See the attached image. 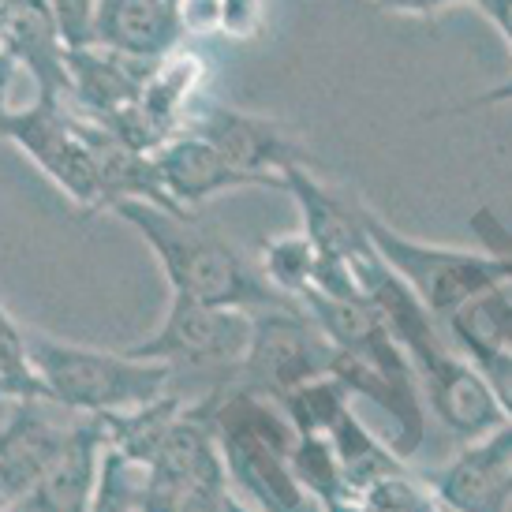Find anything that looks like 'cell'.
I'll list each match as a JSON object with an SVG mask.
<instances>
[{"mask_svg":"<svg viewBox=\"0 0 512 512\" xmlns=\"http://www.w3.org/2000/svg\"><path fill=\"white\" fill-rule=\"evenodd\" d=\"M232 486H228L225 464L199 475H180V479H154L146 475L143 512H228L232 509Z\"/></svg>","mask_w":512,"mask_h":512,"instance_id":"15","label":"cell"},{"mask_svg":"<svg viewBox=\"0 0 512 512\" xmlns=\"http://www.w3.org/2000/svg\"><path fill=\"white\" fill-rule=\"evenodd\" d=\"M266 4L270 0H221V23L217 30L236 38V42H251L266 27Z\"/></svg>","mask_w":512,"mask_h":512,"instance_id":"23","label":"cell"},{"mask_svg":"<svg viewBox=\"0 0 512 512\" xmlns=\"http://www.w3.org/2000/svg\"><path fill=\"white\" fill-rule=\"evenodd\" d=\"M0 509H8V498H4V494H0Z\"/></svg>","mask_w":512,"mask_h":512,"instance_id":"33","label":"cell"},{"mask_svg":"<svg viewBox=\"0 0 512 512\" xmlns=\"http://www.w3.org/2000/svg\"><path fill=\"white\" fill-rule=\"evenodd\" d=\"M157 180L165 187V195L176 210H199L202 202L217 199L225 191H240V187H270V191H285V180H270V176H255L243 172L228 161L221 150L206 143L195 131H176L172 139L154 150Z\"/></svg>","mask_w":512,"mask_h":512,"instance_id":"8","label":"cell"},{"mask_svg":"<svg viewBox=\"0 0 512 512\" xmlns=\"http://www.w3.org/2000/svg\"><path fill=\"white\" fill-rule=\"evenodd\" d=\"M228 512H255V509H247L243 501H232V509H228Z\"/></svg>","mask_w":512,"mask_h":512,"instance_id":"30","label":"cell"},{"mask_svg":"<svg viewBox=\"0 0 512 512\" xmlns=\"http://www.w3.org/2000/svg\"><path fill=\"white\" fill-rule=\"evenodd\" d=\"M180 12L165 0H101L98 4V49L116 57L157 64L184 42Z\"/></svg>","mask_w":512,"mask_h":512,"instance_id":"14","label":"cell"},{"mask_svg":"<svg viewBox=\"0 0 512 512\" xmlns=\"http://www.w3.org/2000/svg\"><path fill=\"white\" fill-rule=\"evenodd\" d=\"M505 105H512V75L494 86H486V90H479V94H471V98L456 101V105H445V109H438V113L430 116H468V113H483V109H505Z\"/></svg>","mask_w":512,"mask_h":512,"instance_id":"24","label":"cell"},{"mask_svg":"<svg viewBox=\"0 0 512 512\" xmlns=\"http://www.w3.org/2000/svg\"><path fill=\"white\" fill-rule=\"evenodd\" d=\"M258 270L266 273L277 292H285L299 303V296L314 285V273H318V251L314 243L303 236V228L292 236H273L262 243L258 251Z\"/></svg>","mask_w":512,"mask_h":512,"instance_id":"17","label":"cell"},{"mask_svg":"<svg viewBox=\"0 0 512 512\" xmlns=\"http://www.w3.org/2000/svg\"><path fill=\"white\" fill-rule=\"evenodd\" d=\"M285 191L296 199L299 214H303V236L314 243L318 258L326 262H356L367 255V206L356 199H344L341 191L322 184L311 169H288Z\"/></svg>","mask_w":512,"mask_h":512,"instance_id":"11","label":"cell"},{"mask_svg":"<svg viewBox=\"0 0 512 512\" xmlns=\"http://www.w3.org/2000/svg\"><path fill=\"white\" fill-rule=\"evenodd\" d=\"M468 359L483 374L486 389L498 400L505 423H512V348H490V352H475Z\"/></svg>","mask_w":512,"mask_h":512,"instance_id":"22","label":"cell"},{"mask_svg":"<svg viewBox=\"0 0 512 512\" xmlns=\"http://www.w3.org/2000/svg\"><path fill=\"white\" fill-rule=\"evenodd\" d=\"M180 23H184V34H214L221 23V0H184Z\"/></svg>","mask_w":512,"mask_h":512,"instance_id":"25","label":"cell"},{"mask_svg":"<svg viewBox=\"0 0 512 512\" xmlns=\"http://www.w3.org/2000/svg\"><path fill=\"white\" fill-rule=\"evenodd\" d=\"M341 348L329 341V333L303 307H270L255 311V333L236 382L285 400L303 385L337 378Z\"/></svg>","mask_w":512,"mask_h":512,"instance_id":"5","label":"cell"},{"mask_svg":"<svg viewBox=\"0 0 512 512\" xmlns=\"http://www.w3.org/2000/svg\"><path fill=\"white\" fill-rule=\"evenodd\" d=\"M180 131H195L214 150H221L236 169L270 176V180H285L288 169L314 165L307 143L288 124L225 105V101H202V105L191 101Z\"/></svg>","mask_w":512,"mask_h":512,"instance_id":"7","label":"cell"},{"mask_svg":"<svg viewBox=\"0 0 512 512\" xmlns=\"http://www.w3.org/2000/svg\"><path fill=\"white\" fill-rule=\"evenodd\" d=\"M113 214L154 251L157 266L172 285V296L251 314L270 307H299L296 299L266 281L258 262L243 255L221 228L191 210H169L135 199L116 202Z\"/></svg>","mask_w":512,"mask_h":512,"instance_id":"1","label":"cell"},{"mask_svg":"<svg viewBox=\"0 0 512 512\" xmlns=\"http://www.w3.org/2000/svg\"><path fill=\"white\" fill-rule=\"evenodd\" d=\"M363 498L378 512H445L441 501L434 498L427 479H419L415 471H397L382 479L378 486H370Z\"/></svg>","mask_w":512,"mask_h":512,"instance_id":"20","label":"cell"},{"mask_svg":"<svg viewBox=\"0 0 512 512\" xmlns=\"http://www.w3.org/2000/svg\"><path fill=\"white\" fill-rule=\"evenodd\" d=\"M15 57L12 53H0V116L8 113V90H12V75H15Z\"/></svg>","mask_w":512,"mask_h":512,"instance_id":"28","label":"cell"},{"mask_svg":"<svg viewBox=\"0 0 512 512\" xmlns=\"http://www.w3.org/2000/svg\"><path fill=\"white\" fill-rule=\"evenodd\" d=\"M0 53H4V12H0Z\"/></svg>","mask_w":512,"mask_h":512,"instance_id":"31","label":"cell"},{"mask_svg":"<svg viewBox=\"0 0 512 512\" xmlns=\"http://www.w3.org/2000/svg\"><path fill=\"white\" fill-rule=\"evenodd\" d=\"M445 512H509L512 505V423L464 449L427 475Z\"/></svg>","mask_w":512,"mask_h":512,"instance_id":"9","label":"cell"},{"mask_svg":"<svg viewBox=\"0 0 512 512\" xmlns=\"http://www.w3.org/2000/svg\"><path fill=\"white\" fill-rule=\"evenodd\" d=\"M453 4H464V0H374L378 12L408 15V19H438V15L449 12Z\"/></svg>","mask_w":512,"mask_h":512,"instance_id":"26","label":"cell"},{"mask_svg":"<svg viewBox=\"0 0 512 512\" xmlns=\"http://www.w3.org/2000/svg\"><path fill=\"white\" fill-rule=\"evenodd\" d=\"M0 512H19V509H15V505H8V509H0Z\"/></svg>","mask_w":512,"mask_h":512,"instance_id":"34","label":"cell"},{"mask_svg":"<svg viewBox=\"0 0 512 512\" xmlns=\"http://www.w3.org/2000/svg\"><path fill=\"white\" fill-rule=\"evenodd\" d=\"M12 412L0 423V494L8 505L27 494L42 479V471L60 456L75 430L57 415L53 400H8Z\"/></svg>","mask_w":512,"mask_h":512,"instance_id":"10","label":"cell"},{"mask_svg":"<svg viewBox=\"0 0 512 512\" xmlns=\"http://www.w3.org/2000/svg\"><path fill=\"white\" fill-rule=\"evenodd\" d=\"M27 352L49 400L72 415L135 412L172 393L169 363L135 359L124 348H86L27 329Z\"/></svg>","mask_w":512,"mask_h":512,"instance_id":"2","label":"cell"},{"mask_svg":"<svg viewBox=\"0 0 512 512\" xmlns=\"http://www.w3.org/2000/svg\"><path fill=\"white\" fill-rule=\"evenodd\" d=\"M475 12H483V19L501 34V42L509 45L512 53V0H464Z\"/></svg>","mask_w":512,"mask_h":512,"instance_id":"27","label":"cell"},{"mask_svg":"<svg viewBox=\"0 0 512 512\" xmlns=\"http://www.w3.org/2000/svg\"><path fill=\"white\" fill-rule=\"evenodd\" d=\"M0 12L4 53H12L15 64L30 68V75L38 79V98L64 101V94H72V75L49 0H0Z\"/></svg>","mask_w":512,"mask_h":512,"instance_id":"13","label":"cell"},{"mask_svg":"<svg viewBox=\"0 0 512 512\" xmlns=\"http://www.w3.org/2000/svg\"><path fill=\"white\" fill-rule=\"evenodd\" d=\"M101 456H105V427L98 415H79L68 445L42 471V479L15 501L19 512H86L98 486Z\"/></svg>","mask_w":512,"mask_h":512,"instance_id":"12","label":"cell"},{"mask_svg":"<svg viewBox=\"0 0 512 512\" xmlns=\"http://www.w3.org/2000/svg\"><path fill=\"white\" fill-rule=\"evenodd\" d=\"M367 236L382 262L412 288L419 303L434 318H453L468 299L501 288V255L441 247V243L404 236L400 228L374 214L367 206Z\"/></svg>","mask_w":512,"mask_h":512,"instance_id":"4","label":"cell"},{"mask_svg":"<svg viewBox=\"0 0 512 512\" xmlns=\"http://www.w3.org/2000/svg\"><path fill=\"white\" fill-rule=\"evenodd\" d=\"M0 400H49L27 352V329L12 322L0 303Z\"/></svg>","mask_w":512,"mask_h":512,"instance_id":"18","label":"cell"},{"mask_svg":"<svg viewBox=\"0 0 512 512\" xmlns=\"http://www.w3.org/2000/svg\"><path fill=\"white\" fill-rule=\"evenodd\" d=\"M98 4L101 0H49V12L57 19L60 42L68 53L98 49Z\"/></svg>","mask_w":512,"mask_h":512,"instance_id":"21","label":"cell"},{"mask_svg":"<svg viewBox=\"0 0 512 512\" xmlns=\"http://www.w3.org/2000/svg\"><path fill=\"white\" fill-rule=\"evenodd\" d=\"M453 329L464 356L490 352V348H512V296L505 288H490L483 296L468 299L453 318H445Z\"/></svg>","mask_w":512,"mask_h":512,"instance_id":"16","label":"cell"},{"mask_svg":"<svg viewBox=\"0 0 512 512\" xmlns=\"http://www.w3.org/2000/svg\"><path fill=\"white\" fill-rule=\"evenodd\" d=\"M255 333V314L236 307H210L195 299L172 296L169 314L161 318L154 333L128 344L124 352L135 359L169 363L172 385L180 378H206V389L214 393L221 385L236 382L247 348Z\"/></svg>","mask_w":512,"mask_h":512,"instance_id":"3","label":"cell"},{"mask_svg":"<svg viewBox=\"0 0 512 512\" xmlns=\"http://www.w3.org/2000/svg\"><path fill=\"white\" fill-rule=\"evenodd\" d=\"M165 4H172V8H176V12H180V4H184V0H165Z\"/></svg>","mask_w":512,"mask_h":512,"instance_id":"32","label":"cell"},{"mask_svg":"<svg viewBox=\"0 0 512 512\" xmlns=\"http://www.w3.org/2000/svg\"><path fill=\"white\" fill-rule=\"evenodd\" d=\"M0 135L23 150L53 184L86 210H105V187L83 116L64 113V101L38 98L27 109L0 116Z\"/></svg>","mask_w":512,"mask_h":512,"instance_id":"6","label":"cell"},{"mask_svg":"<svg viewBox=\"0 0 512 512\" xmlns=\"http://www.w3.org/2000/svg\"><path fill=\"white\" fill-rule=\"evenodd\" d=\"M501 288L512 296V255H501Z\"/></svg>","mask_w":512,"mask_h":512,"instance_id":"29","label":"cell"},{"mask_svg":"<svg viewBox=\"0 0 512 512\" xmlns=\"http://www.w3.org/2000/svg\"><path fill=\"white\" fill-rule=\"evenodd\" d=\"M143 490H146V468L128 460L105 445L98 471V486L86 512H143Z\"/></svg>","mask_w":512,"mask_h":512,"instance_id":"19","label":"cell"}]
</instances>
